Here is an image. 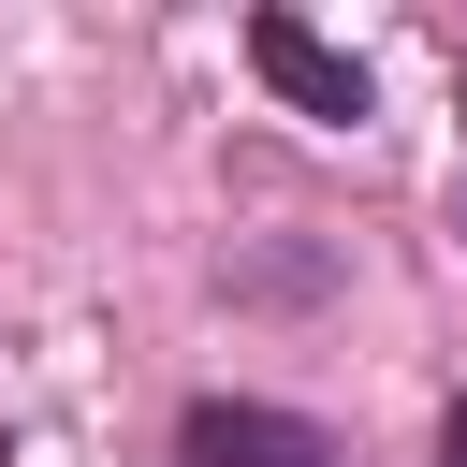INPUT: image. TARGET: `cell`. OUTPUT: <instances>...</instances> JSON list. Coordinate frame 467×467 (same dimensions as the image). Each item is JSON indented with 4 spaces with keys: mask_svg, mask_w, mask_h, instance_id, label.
Listing matches in <instances>:
<instances>
[{
    "mask_svg": "<svg viewBox=\"0 0 467 467\" xmlns=\"http://www.w3.org/2000/svg\"><path fill=\"white\" fill-rule=\"evenodd\" d=\"M175 467H336V438H321V423H292V409L204 394V409L175 423Z\"/></svg>",
    "mask_w": 467,
    "mask_h": 467,
    "instance_id": "cell-1",
    "label": "cell"
},
{
    "mask_svg": "<svg viewBox=\"0 0 467 467\" xmlns=\"http://www.w3.org/2000/svg\"><path fill=\"white\" fill-rule=\"evenodd\" d=\"M248 58H263V88L292 102V117H365V58H336L321 29H292V15H248Z\"/></svg>",
    "mask_w": 467,
    "mask_h": 467,
    "instance_id": "cell-2",
    "label": "cell"
},
{
    "mask_svg": "<svg viewBox=\"0 0 467 467\" xmlns=\"http://www.w3.org/2000/svg\"><path fill=\"white\" fill-rule=\"evenodd\" d=\"M438 467H467V409H452V438H438Z\"/></svg>",
    "mask_w": 467,
    "mask_h": 467,
    "instance_id": "cell-3",
    "label": "cell"
}]
</instances>
